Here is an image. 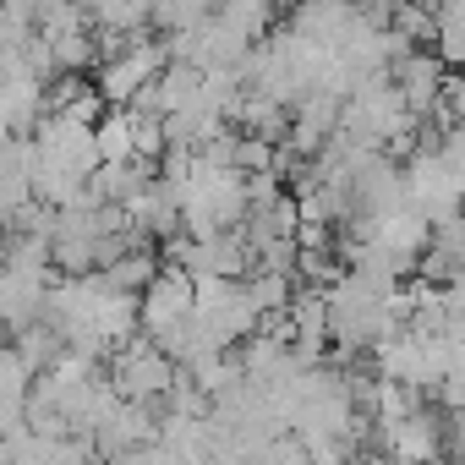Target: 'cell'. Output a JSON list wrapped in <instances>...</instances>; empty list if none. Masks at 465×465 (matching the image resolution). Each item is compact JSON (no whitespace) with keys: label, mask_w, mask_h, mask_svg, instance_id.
<instances>
[{"label":"cell","mask_w":465,"mask_h":465,"mask_svg":"<svg viewBox=\"0 0 465 465\" xmlns=\"http://www.w3.org/2000/svg\"><path fill=\"white\" fill-rule=\"evenodd\" d=\"M34 170H39V143L34 137H6V148H0V213L6 219H17L23 208L39 203Z\"/></svg>","instance_id":"cell-3"},{"label":"cell","mask_w":465,"mask_h":465,"mask_svg":"<svg viewBox=\"0 0 465 465\" xmlns=\"http://www.w3.org/2000/svg\"><path fill=\"white\" fill-rule=\"evenodd\" d=\"M394 83H400V94H405V104H411V115H432L438 104H443V88H449V66L432 55V50H411L400 66H394Z\"/></svg>","instance_id":"cell-5"},{"label":"cell","mask_w":465,"mask_h":465,"mask_svg":"<svg viewBox=\"0 0 465 465\" xmlns=\"http://www.w3.org/2000/svg\"><path fill=\"white\" fill-rule=\"evenodd\" d=\"M432 12H438L432 55L449 66V77H465V0H449V6H432Z\"/></svg>","instance_id":"cell-7"},{"label":"cell","mask_w":465,"mask_h":465,"mask_svg":"<svg viewBox=\"0 0 465 465\" xmlns=\"http://www.w3.org/2000/svg\"><path fill=\"white\" fill-rule=\"evenodd\" d=\"M99 153H104V164H137V137H132L126 110H110V121L99 126Z\"/></svg>","instance_id":"cell-11"},{"label":"cell","mask_w":465,"mask_h":465,"mask_svg":"<svg viewBox=\"0 0 465 465\" xmlns=\"http://www.w3.org/2000/svg\"><path fill=\"white\" fill-rule=\"evenodd\" d=\"M296 296H302V280H291V274H252L247 280V302H252V312L258 318H274V312H291L296 307Z\"/></svg>","instance_id":"cell-8"},{"label":"cell","mask_w":465,"mask_h":465,"mask_svg":"<svg viewBox=\"0 0 465 465\" xmlns=\"http://www.w3.org/2000/svg\"><path fill=\"white\" fill-rule=\"evenodd\" d=\"M252 465H312V454H307V443H302L296 432H285V438H274Z\"/></svg>","instance_id":"cell-12"},{"label":"cell","mask_w":465,"mask_h":465,"mask_svg":"<svg viewBox=\"0 0 465 465\" xmlns=\"http://www.w3.org/2000/svg\"><path fill=\"white\" fill-rule=\"evenodd\" d=\"M110 383H115V394H121L126 405H153V411H164V400H170L175 383H181V367H175L148 334H137L126 351L110 356Z\"/></svg>","instance_id":"cell-1"},{"label":"cell","mask_w":465,"mask_h":465,"mask_svg":"<svg viewBox=\"0 0 465 465\" xmlns=\"http://www.w3.org/2000/svg\"><path fill=\"white\" fill-rule=\"evenodd\" d=\"M34 143H39V153H45L50 164H61V170H72V175H83V181H94V175L104 170L99 132L72 126L66 115H45V121L34 126Z\"/></svg>","instance_id":"cell-2"},{"label":"cell","mask_w":465,"mask_h":465,"mask_svg":"<svg viewBox=\"0 0 465 465\" xmlns=\"http://www.w3.org/2000/svg\"><path fill=\"white\" fill-rule=\"evenodd\" d=\"M438 247H449L454 258H465V213H460L449 230H438Z\"/></svg>","instance_id":"cell-13"},{"label":"cell","mask_w":465,"mask_h":465,"mask_svg":"<svg viewBox=\"0 0 465 465\" xmlns=\"http://www.w3.org/2000/svg\"><path fill=\"white\" fill-rule=\"evenodd\" d=\"M50 285L55 274H0V312H6V329L12 340L28 334L34 323H45V307H50Z\"/></svg>","instance_id":"cell-4"},{"label":"cell","mask_w":465,"mask_h":465,"mask_svg":"<svg viewBox=\"0 0 465 465\" xmlns=\"http://www.w3.org/2000/svg\"><path fill=\"white\" fill-rule=\"evenodd\" d=\"M427 411V394L421 389H405V383H389L383 378V389H378V427H400V421H411V416H421Z\"/></svg>","instance_id":"cell-9"},{"label":"cell","mask_w":465,"mask_h":465,"mask_svg":"<svg viewBox=\"0 0 465 465\" xmlns=\"http://www.w3.org/2000/svg\"><path fill=\"white\" fill-rule=\"evenodd\" d=\"M213 12L203 0H170V6H153V34L159 39H175V34H197Z\"/></svg>","instance_id":"cell-10"},{"label":"cell","mask_w":465,"mask_h":465,"mask_svg":"<svg viewBox=\"0 0 465 465\" xmlns=\"http://www.w3.org/2000/svg\"><path fill=\"white\" fill-rule=\"evenodd\" d=\"M94 12V34H115V39H143L153 28V6L143 0H99Z\"/></svg>","instance_id":"cell-6"}]
</instances>
